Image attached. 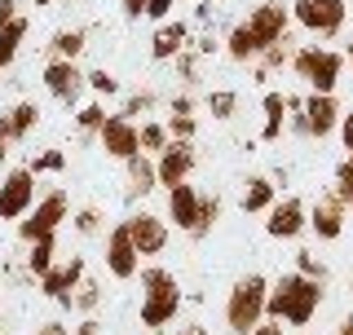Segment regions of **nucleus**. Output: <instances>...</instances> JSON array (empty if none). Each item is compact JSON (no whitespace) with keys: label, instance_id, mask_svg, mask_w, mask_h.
Returning a JSON list of instances; mask_svg holds the SVG:
<instances>
[{"label":"nucleus","instance_id":"obj_45","mask_svg":"<svg viewBox=\"0 0 353 335\" xmlns=\"http://www.w3.org/2000/svg\"><path fill=\"white\" fill-rule=\"evenodd\" d=\"M168 106H172V115H194V97L190 93H176Z\"/></svg>","mask_w":353,"mask_h":335},{"label":"nucleus","instance_id":"obj_3","mask_svg":"<svg viewBox=\"0 0 353 335\" xmlns=\"http://www.w3.org/2000/svg\"><path fill=\"white\" fill-rule=\"evenodd\" d=\"M265 300H270V283L261 274H248L230 287V300H225V327L234 335H252V327L265 318Z\"/></svg>","mask_w":353,"mask_h":335},{"label":"nucleus","instance_id":"obj_47","mask_svg":"<svg viewBox=\"0 0 353 335\" xmlns=\"http://www.w3.org/2000/svg\"><path fill=\"white\" fill-rule=\"evenodd\" d=\"M252 335H283V322L279 318H261L256 327H252Z\"/></svg>","mask_w":353,"mask_h":335},{"label":"nucleus","instance_id":"obj_22","mask_svg":"<svg viewBox=\"0 0 353 335\" xmlns=\"http://www.w3.org/2000/svg\"><path fill=\"white\" fill-rule=\"evenodd\" d=\"M239 203H243V212H270L274 207V181L270 176H248Z\"/></svg>","mask_w":353,"mask_h":335},{"label":"nucleus","instance_id":"obj_51","mask_svg":"<svg viewBox=\"0 0 353 335\" xmlns=\"http://www.w3.org/2000/svg\"><path fill=\"white\" fill-rule=\"evenodd\" d=\"M154 335H168V331H154ZM176 335H208V327H199V322H190V327H181Z\"/></svg>","mask_w":353,"mask_h":335},{"label":"nucleus","instance_id":"obj_54","mask_svg":"<svg viewBox=\"0 0 353 335\" xmlns=\"http://www.w3.org/2000/svg\"><path fill=\"white\" fill-rule=\"evenodd\" d=\"M336 335H353V318H345V322H340V331Z\"/></svg>","mask_w":353,"mask_h":335},{"label":"nucleus","instance_id":"obj_30","mask_svg":"<svg viewBox=\"0 0 353 335\" xmlns=\"http://www.w3.org/2000/svg\"><path fill=\"white\" fill-rule=\"evenodd\" d=\"M287 58H292V53H287V36H283L279 44H270V49L261 53V66H256V75H252V80H261V84H265V80H270V71H279Z\"/></svg>","mask_w":353,"mask_h":335},{"label":"nucleus","instance_id":"obj_36","mask_svg":"<svg viewBox=\"0 0 353 335\" xmlns=\"http://www.w3.org/2000/svg\"><path fill=\"white\" fill-rule=\"evenodd\" d=\"M194 115H168V137L172 141H190L194 137Z\"/></svg>","mask_w":353,"mask_h":335},{"label":"nucleus","instance_id":"obj_27","mask_svg":"<svg viewBox=\"0 0 353 335\" xmlns=\"http://www.w3.org/2000/svg\"><path fill=\"white\" fill-rule=\"evenodd\" d=\"M97 300H102V287H97V283H88V278H84V283L75 287V292L66 296L62 305H66V309H75V314H93V309H97Z\"/></svg>","mask_w":353,"mask_h":335},{"label":"nucleus","instance_id":"obj_1","mask_svg":"<svg viewBox=\"0 0 353 335\" xmlns=\"http://www.w3.org/2000/svg\"><path fill=\"white\" fill-rule=\"evenodd\" d=\"M327 287L318 283V278H305L301 270L296 274H283L279 283L270 287V300H265V318H279L283 327H296L305 331L309 322H314L318 305H323Z\"/></svg>","mask_w":353,"mask_h":335},{"label":"nucleus","instance_id":"obj_5","mask_svg":"<svg viewBox=\"0 0 353 335\" xmlns=\"http://www.w3.org/2000/svg\"><path fill=\"white\" fill-rule=\"evenodd\" d=\"M71 216V199L62 194V190H49V194L36 203V212H27V216L18 221V238L27 243H36V238H49V234H58V225Z\"/></svg>","mask_w":353,"mask_h":335},{"label":"nucleus","instance_id":"obj_15","mask_svg":"<svg viewBox=\"0 0 353 335\" xmlns=\"http://www.w3.org/2000/svg\"><path fill=\"white\" fill-rule=\"evenodd\" d=\"M336 128H340V102H336V93H309L305 97V132L323 141Z\"/></svg>","mask_w":353,"mask_h":335},{"label":"nucleus","instance_id":"obj_24","mask_svg":"<svg viewBox=\"0 0 353 335\" xmlns=\"http://www.w3.org/2000/svg\"><path fill=\"white\" fill-rule=\"evenodd\" d=\"M53 252H58V238H53V234H49V238H36V243H31V252H27L31 278H44L53 265H58V261H53Z\"/></svg>","mask_w":353,"mask_h":335},{"label":"nucleus","instance_id":"obj_31","mask_svg":"<svg viewBox=\"0 0 353 335\" xmlns=\"http://www.w3.org/2000/svg\"><path fill=\"white\" fill-rule=\"evenodd\" d=\"M225 53H230L234 62H252V58H256V49H252V36H248V27H243V22L225 36Z\"/></svg>","mask_w":353,"mask_h":335},{"label":"nucleus","instance_id":"obj_6","mask_svg":"<svg viewBox=\"0 0 353 335\" xmlns=\"http://www.w3.org/2000/svg\"><path fill=\"white\" fill-rule=\"evenodd\" d=\"M292 18L301 22L309 36H340L345 18H349V5L345 0H296Z\"/></svg>","mask_w":353,"mask_h":335},{"label":"nucleus","instance_id":"obj_20","mask_svg":"<svg viewBox=\"0 0 353 335\" xmlns=\"http://www.w3.org/2000/svg\"><path fill=\"white\" fill-rule=\"evenodd\" d=\"M154 185H159V176H154V159L132 154V159H128V199H146Z\"/></svg>","mask_w":353,"mask_h":335},{"label":"nucleus","instance_id":"obj_12","mask_svg":"<svg viewBox=\"0 0 353 335\" xmlns=\"http://www.w3.org/2000/svg\"><path fill=\"white\" fill-rule=\"evenodd\" d=\"M106 270H110V278H132L141 270V252L132 247L128 221L110 225V234H106Z\"/></svg>","mask_w":353,"mask_h":335},{"label":"nucleus","instance_id":"obj_19","mask_svg":"<svg viewBox=\"0 0 353 335\" xmlns=\"http://www.w3.org/2000/svg\"><path fill=\"white\" fill-rule=\"evenodd\" d=\"M185 40H190V27H185V22H163V27L154 31V40H150V58L154 62L176 58V53L185 49Z\"/></svg>","mask_w":353,"mask_h":335},{"label":"nucleus","instance_id":"obj_32","mask_svg":"<svg viewBox=\"0 0 353 335\" xmlns=\"http://www.w3.org/2000/svg\"><path fill=\"white\" fill-rule=\"evenodd\" d=\"M208 110H212V119H234L239 93H230V88H216V93H208Z\"/></svg>","mask_w":353,"mask_h":335},{"label":"nucleus","instance_id":"obj_48","mask_svg":"<svg viewBox=\"0 0 353 335\" xmlns=\"http://www.w3.org/2000/svg\"><path fill=\"white\" fill-rule=\"evenodd\" d=\"M14 18H18V0H0V27H9Z\"/></svg>","mask_w":353,"mask_h":335},{"label":"nucleus","instance_id":"obj_56","mask_svg":"<svg viewBox=\"0 0 353 335\" xmlns=\"http://www.w3.org/2000/svg\"><path fill=\"white\" fill-rule=\"evenodd\" d=\"M36 5H40V9H44V5H53V0H36Z\"/></svg>","mask_w":353,"mask_h":335},{"label":"nucleus","instance_id":"obj_55","mask_svg":"<svg viewBox=\"0 0 353 335\" xmlns=\"http://www.w3.org/2000/svg\"><path fill=\"white\" fill-rule=\"evenodd\" d=\"M345 62H353V40H349V49H345Z\"/></svg>","mask_w":353,"mask_h":335},{"label":"nucleus","instance_id":"obj_38","mask_svg":"<svg viewBox=\"0 0 353 335\" xmlns=\"http://www.w3.org/2000/svg\"><path fill=\"white\" fill-rule=\"evenodd\" d=\"M88 88H93V93H102V97H110V93H119V80L110 71H88Z\"/></svg>","mask_w":353,"mask_h":335},{"label":"nucleus","instance_id":"obj_28","mask_svg":"<svg viewBox=\"0 0 353 335\" xmlns=\"http://www.w3.org/2000/svg\"><path fill=\"white\" fill-rule=\"evenodd\" d=\"M141 132V154H163L168 150V124H154V119H146V124L137 128Z\"/></svg>","mask_w":353,"mask_h":335},{"label":"nucleus","instance_id":"obj_16","mask_svg":"<svg viewBox=\"0 0 353 335\" xmlns=\"http://www.w3.org/2000/svg\"><path fill=\"white\" fill-rule=\"evenodd\" d=\"M128 234H132V247L141 256H159L168 247V225H163L159 216H150V212H137V216H128Z\"/></svg>","mask_w":353,"mask_h":335},{"label":"nucleus","instance_id":"obj_42","mask_svg":"<svg viewBox=\"0 0 353 335\" xmlns=\"http://www.w3.org/2000/svg\"><path fill=\"white\" fill-rule=\"evenodd\" d=\"M340 141H345V150L353 154V110H340Z\"/></svg>","mask_w":353,"mask_h":335},{"label":"nucleus","instance_id":"obj_4","mask_svg":"<svg viewBox=\"0 0 353 335\" xmlns=\"http://www.w3.org/2000/svg\"><path fill=\"white\" fill-rule=\"evenodd\" d=\"M292 71L305 80L309 93H336L340 71H345V53L323 49V44H305L292 53Z\"/></svg>","mask_w":353,"mask_h":335},{"label":"nucleus","instance_id":"obj_39","mask_svg":"<svg viewBox=\"0 0 353 335\" xmlns=\"http://www.w3.org/2000/svg\"><path fill=\"white\" fill-rule=\"evenodd\" d=\"M75 230H80V234H97V230H102V212H97V207H80V212H75Z\"/></svg>","mask_w":353,"mask_h":335},{"label":"nucleus","instance_id":"obj_52","mask_svg":"<svg viewBox=\"0 0 353 335\" xmlns=\"http://www.w3.org/2000/svg\"><path fill=\"white\" fill-rule=\"evenodd\" d=\"M336 194H340V203L353 212V185H336Z\"/></svg>","mask_w":353,"mask_h":335},{"label":"nucleus","instance_id":"obj_8","mask_svg":"<svg viewBox=\"0 0 353 335\" xmlns=\"http://www.w3.org/2000/svg\"><path fill=\"white\" fill-rule=\"evenodd\" d=\"M287 22H292V14H287L283 5H256L248 18H243V27H248V36H252V49H256V58L270 44H279L287 36Z\"/></svg>","mask_w":353,"mask_h":335},{"label":"nucleus","instance_id":"obj_41","mask_svg":"<svg viewBox=\"0 0 353 335\" xmlns=\"http://www.w3.org/2000/svg\"><path fill=\"white\" fill-rule=\"evenodd\" d=\"M9 146H14V132H9V110H0V163L9 159Z\"/></svg>","mask_w":353,"mask_h":335},{"label":"nucleus","instance_id":"obj_2","mask_svg":"<svg viewBox=\"0 0 353 335\" xmlns=\"http://www.w3.org/2000/svg\"><path fill=\"white\" fill-rule=\"evenodd\" d=\"M181 314V287L168 270H141V327L146 331H163L168 322Z\"/></svg>","mask_w":353,"mask_h":335},{"label":"nucleus","instance_id":"obj_49","mask_svg":"<svg viewBox=\"0 0 353 335\" xmlns=\"http://www.w3.org/2000/svg\"><path fill=\"white\" fill-rule=\"evenodd\" d=\"M36 335H71V327H66V322H44Z\"/></svg>","mask_w":353,"mask_h":335},{"label":"nucleus","instance_id":"obj_53","mask_svg":"<svg viewBox=\"0 0 353 335\" xmlns=\"http://www.w3.org/2000/svg\"><path fill=\"white\" fill-rule=\"evenodd\" d=\"M194 49H199V53H203V58H208V53H216V40H212V36H203V40L194 44Z\"/></svg>","mask_w":353,"mask_h":335},{"label":"nucleus","instance_id":"obj_50","mask_svg":"<svg viewBox=\"0 0 353 335\" xmlns=\"http://www.w3.org/2000/svg\"><path fill=\"white\" fill-rule=\"evenodd\" d=\"M97 331H102V322H93V318H84L80 327H75V335H97Z\"/></svg>","mask_w":353,"mask_h":335},{"label":"nucleus","instance_id":"obj_43","mask_svg":"<svg viewBox=\"0 0 353 335\" xmlns=\"http://www.w3.org/2000/svg\"><path fill=\"white\" fill-rule=\"evenodd\" d=\"M146 5H150V0H119V9H124V18H128V22L146 18Z\"/></svg>","mask_w":353,"mask_h":335},{"label":"nucleus","instance_id":"obj_21","mask_svg":"<svg viewBox=\"0 0 353 335\" xmlns=\"http://www.w3.org/2000/svg\"><path fill=\"white\" fill-rule=\"evenodd\" d=\"M27 31H31V22L22 18V14L9 22V27H0V71H5V66H14L18 49H22V40H27Z\"/></svg>","mask_w":353,"mask_h":335},{"label":"nucleus","instance_id":"obj_33","mask_svg":"<svg viewBox=\"0 0 353 335\" xmlns=\"http://www.w3.org/2000/svg\"><path fill=\"white\" fill-rule=\"evenodd\" d=\"M154 102H159V97H154L150 88H141V93H132L128 102H124V110H119V115H124V119H137V115H146Z\"/></svg>","mask_w":353,"mask_h":335},{"label":"nucleus","instance_id":"obj_34","mask_svg":"<svg viewBox=\"0 0 353 335\" xmlns=\"http://www.w3.org/2000/svg\"><path fill=\"white\" fill-rule=\"evenodd\" d=\"M296 270H301L305 278H318V283H327V265L318 261L314 252H296Z\"/></svg>","mask_w":353,"mask_h":335},{"label":"nucleus","instance_id":"obj_57","mask_svg":"<svg viewBox=\"0 0 353 335\" xmlns=\"http://www.w3.org/2000/svg\"><path fill=\"white\" fill-rule=\"evenodd\" d=\"M296 335H309V331H296Z\"/></svg>","mask_w":353,"mask_h":335},{"label":"nucleus","instance_id":"obj_9","mask_svg":"<svg viewBox=\"0 0 353 335\" xmlns=\"http://www.w3.org/2000/svg\"><path fill=\"white\" fill-rule=\"evenodd\" d=\"M40 80H44V88H49L62 106H75L80 93H84V84H88V71H80V62H71V58H53L49 66H44Z\"/></svg>","mask_w":353,"mask_h":335},{"label":"nucleus","instance_id":"obj_13","mask_svg":"<svg viewBox=\"0 0 353 335\" xmlns=\"http://www.w3.org/2000/svg\"><path fill=\"white\" fill-rule=\"evenodd\" d=\"M190 172H194V150H190V141H168V150L154 154V176H159L163 190L190 181Z\"/></svg>","mask_w":353,"mask_h":335},{"label":"nucleus","instance_id":"obj_46","mask_svg":"<svg viewBox=\"0 0 353 335\" xmlns=\"http://www.w3.org/2000/svg\"><path fill=\"white\" fill-rule=\"evenodd\" d=\"M336 185H353V154H345L336 168Z\"/></svg>","mask_w":353,"mask_h":335},{"label":"nucleus","instance_id":"obj_11","mask_svg":"<svg viewBox=\"0 0 353 335\" xmlns=\"http://www.w3.org/2000/svg\"><path fill=\"white\" fill-rule=\"evenodd\" d=\"M305 230H309V207L301 203V199L296 194L274 199L270 216H265V234H270V238H301Z\"/></svg>","mask_w":353,"mask_h":335},{"label":"nucleus","instance_id":"obj_26","mask_svg":"<svg viewBox=\"0 0 353 335\" xmlns=\"http://www.w3.org/2000/svg\"><path fill=\"white\" fill-rule=\"evenodd\" d=\"M36 124H40V106L36 102H18L14 110H9V132H14V141H22Z\"/></svg>","mask_w":353,"mask_h":335},{"label":"nucleus","instance_id":"obj_29","mask_svg":"<svg viewBox=\"0 0 353 335\" xmlns=\"http://www.w3.org/2000/svg\"><path fill=\"white\" fill-rule=\"evenodd\" d=\"M216 216H221V199L216 194H199V221H194L190 238H203V234L216 225Z\"/></svg>","mask_w":353,"mask_h":335},{"label":"nucleus","instance_id":"obj_17","mask_svg":"<svg viewBox=\"0 0 353 335\" xmlns=\"http://www.w3.org/2000/svg\"><path fill=\"white\" fill-rule=\"evenodd\" d=\"M80 283H84V256H71V261L53 265V270L40 278V292L49 296V300H58V305H62V300L71 296Z\"/></svg>","mask_w":353,"mask_h":335},{"label":"nucleus","instance_id":"obj_40","mask_svg":"<svg viewBox=\"0 0 353 335\" xmlns=\"http://www.w3.org/2000/svg\"><path fill=\"white\" fill-rule=\"evenodd\" d=\"M176 71H181L185 84H194V80H199V53H185V49H181V53H176Z\"/></svg>","mask_w":353,"mask_h":335},{"label":"nucleus","instance_id":"obj_18","mask_svg":"<svg viewBox=\"0 0 353 335\" xmlns=\"http://www.w3.org/2000/svg\"><path fill=\"white\" fill-rule=\"evenodd\" d=\"M168 221L176 230H185V234L194 230V221H199V190L190 181H181V185L168 190Z\"/></svg>","mask_w":353,"mask_h":335},{"label":"nucleus","instance_id":"obj_10","mask_svg":"<svg viewBox=\"0 0 353 335\" xmlns=\"http://www.w3.org/2000/svg\"><path fill=\"white\" fill-rule=\"evenodd\" d=\"M97 141H102V150L119 163H128L132 154H141V132L124 115H106V124L97 128Z\"/></svg>","mask_w":353,"mask_h":335},{"label":"nucleus","instance_id":"obj_44","mask_svg":"<svg viewBox=\"0 0 353 335\" xmlns=\"http://www.w3.org/2000/svg\"><path fill=\"white\" fill-rule=\"evenodd\" d=\"M172 5H176V0H150V5H146V18H154V22H163V18L172 14Z\"/></svg>","mask_w":353,"mask_h":335},{"label":"nucleus","instance_id":"obj_37","mask_svg":"<svg viewBox=\"0 0 353 335\" xmlns=\"http://www.w3.org/2000/svg\"><path fill=\"white\" fill-rule=\"evenodd\" d=\"M27 168H31V172H62L66 159H62V150H44V154H36Z\"/></svg>","mask_w":353,"mask_h":335},{"label":"nucleus","instance_id":"obj_25","mask_svg":"<svg viewBox=\"0 0 353 335\" xmlns=\"http://www.w3.org/2000/svg\"><path fill=\"white\" fill-rule=\"evenodd\" d=\"M84 44H88V36H84L80 27H66V31H58V36L49 40V49H53V58H71L75 62L84 53Z\"/></svg>","mask_w":353,"mask_h":335},{"label":"nucleus","instance_id":"obj_14","mask_svg":"<svg viewBox=\"0 0 353 335\" xmlns=\"http://www.w3.org/2000/svg\"><path fill=\"white\" fill-rule=\"evenodd\" d=\"M345 203H340V194L331 190V194H318L314 207H309V230L318 234L323 243H336L340 234H345Z\"/></svg>","mask_w":353,"mask_h":335},{"label":"nucleus","instance_id":"obj_23","mask_svg":"<svg viewBox=\"0 0 353 335\" xmlns=\"http://www.w3.org/2000/svg\"><path fill=\"white\" fill-rule=\"evenodd\" d=\"M265 128H261V141H279L283 137V124H287V102L283 93H265Z\"/></svg>","mask_w":353,"mask_h":335},{"label":"nucleus","instance_id":"obj_35","mask_svg":"<svg viewBox=\"0 0 353 335\" xmlns=\"http://www.w3.org/2000/svg\"><path fill=\"white\" fill-rule=\"evenodd\" d=\"M75 119H80V128L93 137V132L106 124V106H97V102H93V106H80V115H75Z\"/></svg>","mask_w":353,"mask_h":335},{"label":"nucleus","instance_id":"obj_7","mask_svg":"<svg viewBox=\"0 0 353 335\" xmlns=\"http://www.w3.org/2000/svg\"><path fill=\"white\" fill-rule=\"evenodd\" d=\"M36 203V172L31 168H14L0 181V221H22Z\"/></svg>","mask_w":353,"mask_h":335}]
</instances>
